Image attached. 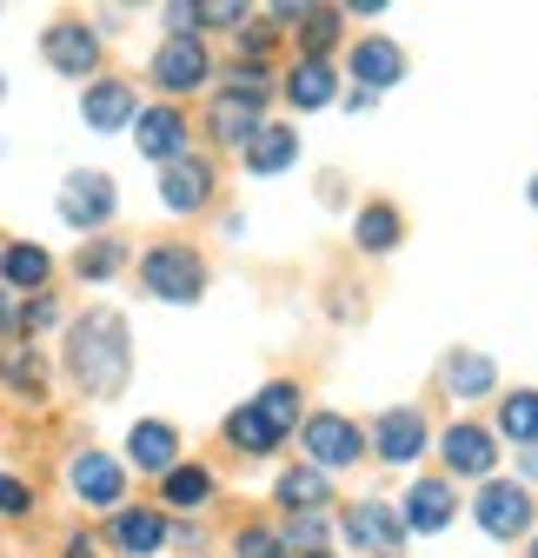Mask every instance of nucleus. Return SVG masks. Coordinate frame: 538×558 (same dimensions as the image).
<instances>
[{"mask_svg":"<svg viewBox=\"0 0 538 558\" xmlns=\"http://www.w3.org/2000/svg\"><path fill=\"white\" fill-rule=\"evenodd\" d=\"M66 379L87 399H120L133 379V332L113 306H87L66 326Z\"/></svg>","mask_w":538,"mask_h":558,"instance_id":"f257e3e1","label":"nucleus"},{"mask_svg":"<svg viewBox=\"0 0 538 558\" xmlns=\"http://www.w3.org/2000/svg\"><path fill=\"white\" fill-rule=\"evenodd\" d=\"M299 379H273V386H259V399H246L240 412H227V426L220 439L240 452V459H273L293 433H299Z\"/></svg>","mask_w":538,"mask_h":558,"instance_id":"f03ea898","label":"nucleus"},{"mask_svg":"<svg viewBox=\"0 0 538 558\" xmlns=\"http://www.w3.org/2000/svg\"><path fill=\"white\" fill-rule=\"evenodd\" d=\"M273 81H266V66H233L227 87H213L207 100V133L213 147H246V140L266 126V107H273Z\"/></svg>","mask_w":538,"mask_h":558,"instance_id":"7ed1b4c3","label":"nucleus"},{"mask_svg":"<svg viewBox=\"0 0 538 558\" xmlns=\"http://www.w3.org/2000/svg\"><path fill=\"white\" fill-rule=\"evenodd\" d=\"M299 452H306V465L313 472H353L359 459H366V426L353 412H306L299 418Z\"/></svg>","mask_w":538,"mask_h":558,"instance_id":"20e7f679","label":"nucleus"},{"mask_svg":"<svg viewBox=\"0 0 538 558\" xmlns=\"http://www.w3.org/2000/svg\"><path fill=\"white\" fill-rule=\"evenodd\" d=\"M140 287L167 306H193L199 293H207V259H199L186 240H160L140 253Z\"/></svg>","mask_w":538,"mask_h":558,"instance_id":"39448f33","label":"nucleus"},{"mask_svg":"<svg viewBox=\"0 0 538 558\" xmlns=\"http://www.w3.org/2000/svg\"><path fill=\"white\" fill-rule=\"evenodd\" d=\"M147 74H154V87L167 94V107H180L186 94H199V87H213V53H207V40H160L154 47V60H147Z\"/></svg>","mask_w":538,"mask_h":558,"instance_id":"423d86ee","label":"nucleus"},{"mask_svg":"<svg viewBox=\"0 0 538 558\" xmlns=\"http://www.w3.org/2000/svg\"><path fill=\"white\" fill-rule=\"evenodd\" d=\"M473 519L486 538L512 545V538H531V519H538V499L525 493L518 478H486L479 485V499H473Z\"/></svg>","mask_w":538,"mask_h":558,"instance_id":"0eeeda50","label":"nucleus"},{"mask_svg":"<svg viewBox=\"0 0 538 558\" xmlns=\"http://www.w3.org/2000/svg\"><path fill=\"white\" fill-rule=\"evenodd\" d=\"M340 538L353 545V551H366V558H392V551H406V519H399V506L392 499H353L346 512H340Z\"/></svg>","mask_w":538,"mask_h":558,"instance_id":"6e6552de","label":"nucleus"},{"mask_svg":"<svg viewBox=\"0 0 538 558\" xmlns=\"http://www.w3.org/2000/svg\"><path fill=\"white\" fill-rule=\"evenodd\" d=\"M113 214H120V186H113V173L81 167V173L60 180V220L74 227V233H100Z\"/></svg>","mask_w":538,"mask_h":558,"instance_id":"1a4fd4ad","label":"nucleus"},{"mask_svg":"<svg viewBox=\"0 0 538 558\" xmlns=\"http://www.w3.org/2000/svg\"><path fill=\"white\" fill-rule=\"evenodd\" d=\"M40 60L53 66L60 81H94V74H100V27L60 14V21L40 34Z\"/></svg>","mask_w":538,"mask_h":558,"instance_id":"9d476101","label":"nucleus"},{"mask_svg":"<svg viewBox=\"0 0 538 558\" xmlns=\"http://www.w3.org/2000/svg\"><path fill=\"white\" fill-rule=\"evenodd\" d=\"M426 446H432V426H426L419 405H386L372 418V433H366V452L386 459V465H419Z\"/></svg>","mask_w":538,"mask_h":558,"instance_id":"9b49d317","label":"nucleus"},{"mask_svg":"<svg viewBox=\"0 0 538 558\" xmlns=\"http://www.w3.org/2000/svg\"><path fill=\"white\" fill-rule=\"evenodd\" d=\"M439 459H445V478L458 485V478H492V465H499V433L492 426H479V418H452L445 426V439H439Z\"/></svg>","mask_w":538,"mask_h":558,"instance_id":"f8f14e48","label":"nucleus"},{"mask_svg":"<svg viewBox=\"0 0 538 558\" xmlns=\"http://www.w3.org/2000/svg\"><path fill=\"white\" fill-rule=\"evenodd\" d=\"M66 493H74L87 512H120L126 506V465L113 452H74V465H66Z\"/></svg>","mask_w":538,"mask_h":558,"instance_id":"ddd939ff","label":"nucleus"},{"mask_svg":"<svg viewBox=\"0 0 538 558\" xmlns=\"http://www.w3.org/2000/svg\"><path fill=\"white\" fill-rule=\"evenodd\" d=\"M213 193H220V167L207 154H180V160L160 167V206L167 214H207Z\"/></svg>","mask_w":538,"mask_h":558,"instance_id":"4468645a","label":"nucleus"},{"mask_svg":"<svg viewBox=\"0 0 538 558\" xmlns=\"http://www.w3.org/2000/svg\"><path fill=\"white\" fill-rule=\"evenodd\" d=\"M133 113H140V94H133V81L94 74V81L81 87V120H87V133H126Z\"/></svg>","mask_w":538,"mask_h":558,"instance_id":"2eb2a0df","label":"nucleus"},{"mask_svg":"<svg viewBox=\"0 0 538 558\" xmlns=\"http://www.w3.org/2000/svg\"><path fill=\"white\" fill-rule=\"evenodd\" d=\"M133 147H140L147 160H180V154H193V126H186V113L180 107H140V113H133Z\"/></svg>","mask_w":538,"mask_h":558,"instance_id":"dca6fc26","label":"nucleus"},{"mask_svg":"<svg viewBox=\"0 0 538 558\" xmlns=\"http://www.w3.org/2000/svg\"><path fill=\"white\" fill-rule=\"evenodd\" d=\"M167 512L160 506H120V512H107V545L120 551V558H154V551H167Z\"/></svg>","mask_w":538,"mask_h":558,"instance_id":"f3484780","label":"nucleus"},{"mask_svg":"<svg viewBox=\"0 0 538 558\" xmlns=\"http://www.w3.org/2000/svg\"><path fill=\"white\" fill-rule=\"evenodd\" d=\"M353 81H359V94H386V87H399V81H406V47H399L392 34H359L353 40Z\"/></svg>","mask_w":538,"mask_h":558,"instance_id":"a211bd4d","label":"nucleus"},{"mask_svg":"<svg viewBox=\"0 0 538 558\" xmlns=\"http://www.w3.org/2000/svg\"><path fill=\"white\" fill-rule=\"evenodd\" d=\"M452 512H458V485L452 478H413L406 485V506H399L406 532H445Z\"/></svg>","mask_w":538,"mask_h":558,"instance_id":"6ab92c4d","label":"nucleus"},{"mask_svg":"<svg viewBox=\"0 0 538 558\" xmlns=\"http://www.w3.org/2000/svg\"><path fill=\"white\" fill-rule=\"evenodd\" d=\"M299 147L306 140L293 133V126H280V120H266L246 147H240V160H246V173L253 180H273V173H286V167H299Z\"/></svg>","mask_w":538,"mask_h":558,"instance_id":"aec40b11","label":"nucleus"},{"mask_svg":"<svg viewBox=\"0 0 538 558\" xmlns=\"http://www.w3.org/2000/svg\"><path fill=\"white\" fill-rule=\"evenodd\" d=\"M126 465L147 472V478H167L180 465V433L167 426V418H140V426L126 433Z\"/></svg>","mask_w":538,"mask_h":558,"instance_id":"412c9836","label":"nucleus"},{"mask_svg":"<svg viewBox=\"0 0 538 558\" xmlns=\"http://www.w3.org/2000/svg\"><path fill=\"white\" fill-rule=\"evenodd\" d=\"M273 499L286 506V519H326V506H340L332 499V478L313 472V465H286L273 478Z\"/></svg>","mask_w":538,"mask_h":558,"instance_id":"4be33fe9","label":"nucleus"},{"mask_svg":"<svg viewBox=\"0 0 538 558\" xmlns=\"http://www.w3.org/2000/svg\"><path fill=\"white\" fill-rule=\"evenodd\" d=\"M280 94H286V107L319 113V107L340 100V66H332V60H293V74H286Z\"/></svg>","mask_w":538,"mask_h":558,"instance_id":"5701e85b","label":"nucleus"},{"mask_svg":"<svg viewBox=\"0 0 538 558\" xmlns=\"http://www.w3.org/2000/svg\"><path fill=\"white\" fill-rule=\"evenodd\" d=\"M439 386L452 399H492L499 392V366L486 353H473V345H458V353H445V366H439Z\"/></svg>","mask_w":538,"mask_h":558,"instance_id":"b1692460","label":"nucleus"},{"mask_svg":"<svg viewBox=\"0 0 538 558\" xmlns=\"http://www.w3.org/2000/svg\"><path fill=\"white\" fill-rule=\"evenodd\" d=\"M0 279H8V293L21 300H34V293H47V279H53V253L47 246H34V240H21V246H0Z\"/></svg>","mask_w":538,"mask_h":558,"instance_id":"393cba45","label":"nucleus"},{"mask_svg":"<svg viewBox=\"0 0 538 558\" xmlns=\"http://www.w3.org/2000/svg\"><path fill=\"white\" fill-rule=\"evenodd\" d=\"M0 386H8L14 399H47V360H40L34 339L0 345Z\"/></svg>","mask_w":538,"mask_h":558,"instance_id":"a878e982","label":"nucleus"},{"mask_svg":"<svg viewBox=\"0 0 538 558\" xmlns=\"http://www.w3.org/2000/svg\"><path fill=\"white\" fill-rule=\"evenodd\" d=\"M353 240H359V253H392L406 240V214H399L392 199H366L353 214Z\"/></svg>","mask_w":538,"mask_h":558,"instance_id":"bb28decb","label":"nucleus"},{"mask_svg":"<svg viewBox=\"0 0 538 558\" xmlns=\"http://www.w3.org/2000/svg\"><path fill=\"white\" fill-rule=\"evenodd\" d=\"M213 493H220V478H213L207 465H193V459H180V465L160 478V506H173V512H199V506H213Z\"/></svg>","mask_w":538,"mask_h":558,"instance_id":"cd10ccee","label":"nucleus"},{"mask_svg":"<svg viewBox=\"0 0 538 558\" xmlns=\"http://www.w3.org/2000/svg\"><path fill=\"white\" fill-rule=\"evenodd\" d=\"M120 266H126V240H107V233H94V240L74 253V272L87 279V287H107V279H120Z\"/></svg>","mask_w":538,"mask_h":558,"instance_id":"c85d7f7f","label":"nucleus"},{"mask_svg":"<svg viewBox=\"0 0 538 558\" xmlns=\"http://www.w3.org/2000/svg\"><path fill=\"white\" fill-rule=\"evenodd\" d=\"M340 21H346L340 8H306L299 27H293L299 34V60H326L332 47H340Z\"/></svg>","mask_w":538,"mask_h":558,"instance_id":"c756f323","label":"nucleus"},{"mask_svg":"<svg viewBox=\"0 0 538 558\" xmlns=\"http://www.w3.org/2000/svg\"><path fill=\"white\" fill-rule=\"evenodd\" d=\"M499 433L512 446H538V386H518L512 399H499Z\"/></svg>","mask_w":538,"mask_h":558,"instance_id":"7c9ffc66","label":"nucleus"},{"mask_svg":"<svg viewBox=\"0 0 538 558\" xmlns=\"http://www.w3.org/2000/svg\"><path fill=\"white\" fill-rule=\"evenodd\" d=\"M326 538H332V525H326V519H286V532H280L286 558H293V551H306V558H313V551H326Z\"/></svg>","mask_w":538,"mask_h":558,"instance_id":"2f4dec72","label":"nucleus"},{"mask_svg":"<svg viewBox=\"0 0 538 558\" xmlns=\"http://www.w3.org/2000/svg\"><path fill=\"white\" fill-rule=\"evenodd\" d=\"M233 558H286V545H280L273 525H240L233 532Z\"/></svg>","mask_w":538,"mask_h":558,"instance_id":"473e14b6","label":"nucleus"},{"mask_svg":"<svg viewBox=\"0 0 538 558\" xmlns=\"http://www.w3.org/2000/svg\"><path fill=\"white\" fill-rule=\"evenodd\" d=\"M27 512H34V485L0 472V519H27Z\"/></svg>","mask_w":538,"mask_h":558,"instance_id":"72a5a7b5","label":"nucleus"},{"mask_svg":"<svg viewBox=\"0 0 538 558\" xmlns=\"http://www.w3.org/2000/svg\"><path fill=\"white\" fill-rule=\"evenodd\" d=\"M47 326H60V300H47V293L21 300V339H34V332H47Z\"/></svg>","mask_w":538,"mask_h":558,"instance_id":"f704fd0d","label":"nucleus"},{"mask_svg":"<svg viewBox=\"0 0 538 558\" xmlns=\"http://www.w3.org/2000/svg\"><path fill=\"white\" fill-rule=\"evenodd\" d=\"M273 53V27H240V66H259Z\"/></svg>","mask_w":538,"mask_h":558,"instance_id":"c9c22d12","label":"nucleus"},{"mask_svg":"<svg viewBox=\"0 0 538 558\" xmlns=\"http://www.w3.org/2000/svg\"><path fill=\"white\" fill-rule=\"evenodd\" d=\"M167 545L186 551V558H199V551H207V532H199L193 519H180V525H167Z\"/></svg>","mask_w":538,"mask_h":558,"instance_id":"e433bc0d","label":"nucleus"},{"mask_svg":"<svg viewBox=\"0 0 538 558\" xmlns=\"http://www.w3.org/2000/svg\"><path fill=\"white\" fill-rule=\"evenodd\" d=\"M14 339H21V300L0 293V345H14Z\"/></svg>","mask_w":538,"mask_h":558,"instance_id":"4c0bfd02","label":"nucleus"},{"mask_svg":"<svg viewBox=\"0 0 538 558\" xmlns=\"http://www.w3.org/2000/svg\"><path fill=\"white\" fill-rule=\"evenodd\" d=\"M518 472H525V493H531V485H538V446L518 452Z\"/></svg>","mask_w":538,"mask_h":558,"instance_id":"58836bf2","label":"nucleus"},{"mask_svg":"<svg viewBox=\"0 0 538 558\" xmlns=\"http://www.w3.org/2000/svg\"><path fill=\"white\" fill-rule=\"evenodd\" d=\"M60 558H94V538H87V532H74V538H66V551H60Z\"/></svg>","mask_w":538,"mask_h":558,"instance_id":"ea45409f","label":"nucleus"},{"mask_svg":"<svg viewBox=\"0 0 538 558\" xmlns=\"http://www.w3.org/2000/svg\"><path fill=\"white\" fill-rule=\"evenodd\" d=\"M525 199H531V214H538V173H531V186H525Z\"/></svg>","mask_w":538,"mask_h":558,"instance_id":"a19ab883","label":"nucleus"},{"mask_svg":"<svg viewBox=\"0 0 538 558\" xmlns=\"http://www.w3.org/2000/svg\"><path fill=\"white\" fill-rule=\"evenodd\" d=\"M0 100H8V74H0Z\"/></svg>","mask_w":538,"mask_h":558,"instance_id":"79ce46f5","label":"nucleus"},{"mask_svg":"<svg viewBox=\"0 0 538 558\" xmlns=\"http://www.w3.org/2000/svg\"><path fill=\"white\" fill-rule=\"evenodd\" d=\"M525 558H538V538H531V551H525Z\"/></svg>","mask_w":538,"mask_h":558,"instance_id":"37998d69","label":"nucleus"},{"mask_svg":"<svg viewBox=\"0 0 538 558\" xmlns=\"http://www.w3.org/2000/svg\"><path fill=\"white\" fill-rule=\"evenodd\" d=\"M313 558H326V551H313Z\"/></svg>","mask_w":538,"mask_h":558,"instance_id":"c03bdc74","label":"nucleus"}]
</instances>
